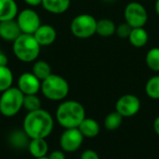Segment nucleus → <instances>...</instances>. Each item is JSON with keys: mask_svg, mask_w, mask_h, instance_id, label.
Wrapping results in <instances>:
<instances>
[{"mask_svg": "<svg viewBox=\"0 0 159 159\" xmlns=\"http://www.w3.org/2000/svg\"><path fill=\"white\" fill-rule=\"evenodd\" d=\"M54 121L46 110L29 112L23 119V131L29 139H46L53 130Z\"/></svg>", "mask_w": 159, "mask_h": 159, "instance_id": "obj_1", "label": "nucleus"}, {"mask_svg": "<svg viewBox=\"0 0 159 159\" xmlns=\"http://www.w3.org/2000/svg\"><path fill=\"white\" fill-rule=\"evenodd\" d=\"M86 117L84 106L76 101L62 102L57 108L56 119L64 129L78 128L80 123Z\"/></svg>", "mask_w": 159, "mask_h": 159, "instance_id": "obj_2", "label": "nucleus"}, {"mask_svg": "<svg viewBox=\"0 0 159 159\" xmlns=\"http://www.w3.org/2000/svg\"><path fill=\"white\" fill-rule=\"evenodd\" d=\"M40 45L34 34H21L13 42V52L16 58L22 62L34 61L40 53Z\"/></svg>", "mask_w": 159, "mask_h": 159, "instance_id": "obj_3", "label": "nucleus"}, {"mask_svg": "<svg viewBox=\"0 0 159 159\" xmlns=\"http://www.w3.org/2000/svg\"><path fill=\"white\" fill-rule=\"evenodd\" d=\"M40 90L50 101H61L67 97L70 87L65 78L59 75L51 74L41 82Z\"/></svg>", "mask_w": 159, "mask_h": 159, "instance_id": "obj_4", "label": "nucleus"}, {"mask_svg": "<svg viewBox=\"0 0 159 159\" xmlns=\"http://www.w3.org/2000/svg\"><path fill=\"white\" fill-rule=\"evenodd\" d=\"M24 94L18 89L11 87L2 92L0 96V113L6 117L16 116L23 105Z\"/></svg>", "mask_w": 159, "mask_h": 159, "instance_id": "obj_5", "label": "nucleus"}, {"mask_svg": "<svg viewBox=\"0 0 159 159\" xmlns=\"http://www.w3.org/2000/svg\"><path fill=\"white\" fill-rule=\"evenodd\" d=\"M97 20L90 14L83 13L75 17L71 22L72 34L80 39H87L96 34Z\"/></svg>", "mask_w": 159, "mask_h": 159, "instance_id": "obj_6", "label": "nucleus"}, {"mask_svg": "<svg viewBox=\"0 0 159 159\" xmlns=\"http://www.w3.org/2000/svg\"><path fill=\"white\" fill-rule=\"evenodd\" d=\"M125 22L131 28L144 27L148 20V13L145 7L139 2H129L124 10Z\"/></svg>", "mask_w": 159, "mask_h": 159, "instance_id": "obj_7", "label": "nucleus"}, {"mask_svg": "<svg viewBox=\"0 0 159 159\" xmlns=\"http://www.w3.org/2000/svg\"><path fill=\"white\" fill-rule=\"evenodd\" d=\"M17 22L22 34H34L41 25V20L38 13L31 8H26L18 13Z\"/></svg>", "mask_w": 159, "mask_h": 159, "instance_id": "obj_8", "label": "nucleus"}, {"mask_svg": "<svg viewBox=\"0 0 159 159\" xmlns=\"http://www.w3.org/2000/svg\"><path fill=\"white\" fill-rule=\"evenodd\" d=\"M84 141V136L77 128L65 129L60 138V145L63 152L74 153L77 151Z\"/></svg>", "mask_w": 159, "mask_h": 159, "instance_id": "obj_9", "label": "nucleus"}, {"mask_svg": "<svg viewBox=\"0 0 159 159\" xmlns=\"http://www.w3.org/2000/svg\"><path fill=\"white\" fill-rule=\"evenodd\" d=\"M141 109L140 99L133 94L121 96L116 103V111L123 117H131L139 113Z\"/></svg>", "mask_w": 159, "mask_h": 159, "instance_id": "obj_10", "label": "nucleus"}, {"mask_svg": "<svg viewBox=\"0 0 159 159\" xmlns=\"http://www.w3.org/2000/svg\"><path fill=\"white\" fill-rule=\"evenodd\" d=\"M24 95L36 94L41 89V81L33 73H23L18 79L17 87Z\"/></svg>", "mask_w": 159, "mask_h": 159, "instance_id": "obj_11", "label": "nucleus"}, {"mask_svg": "<svg viewBox=\"0 0 159 159\" xmlns=\"http://www.w3.org/2000/svg\"><path fill=\"white\" fill-rule=\"evenodd\" d=\"M34 38L40 46H49L54 43L57 38L55 28L48 24H41L34 34Z\"/></svg>", "mask_w": 159, "mask_h": 159, "instance_id": "obj_12", "label": "nucleus"}, {"mask_svg": "<svg viewBox=\"0 0 159 159\" xmlns=\"http://www.w3.org/2000/svg\"><path fill=\"white\" fill-rule=\"evenodd\" d=\"M21 34L17 20H10L0 21V37L2 39L14 42Z\"/></svg>", "mask_w": 159, "mask_h": 159, "instance_id": "obj_13", "label": "nucleus"}, {"mask_svg": "<svg viewBox=\"0 0 159 159\" xmlns=\"http://www.w3.org/2000/svg\"><path fill=\"white\" fill-rule=\"evenodd\" d=\"M18 16V6L15 0H0V21L15 20Z\"/></svg>", "mask_w": 159, "mask_h": 159, "instance_id": "obj_14", "label": "nucleus"}, {"mask_svg": "<svg viewBox=\"0 0 159 159\" xmlns=\"http://www.w3.org/2000/svg\"><path fill=\"white\" fill-rule=\"evenodd\" d=\"M84 138H95L99 135L101 128L99 123L93 118L85 117L77 128Z\"/></svg>", "mask_w": 159, "mask_h": 159, "instance_id": "obj_15", "label": "nucleus"}, {"mask_svg": "<svg viewBox=\"0 0 159 159\" xmlns=\"http://www.w3.org/2000/svg\"><path fill=\"white\" fill-rule=\"evenodd\" d=\"M28 150L34 158L47 157L48 145L46 139H30Z\"/></svg>", "mask_w": 159, "mask_h": 159, "instance_id": "obj_16", "label": "nucleus"}, {"mask_svg": "<svg viewBox=\"0 0 159 159\" xmlns=\"http://www.w3.org/2000/svg\"><path fill=\"white\" fill-rule=\"evenodd\" d=\"M43 7L53 14H61L68 10L71 0H42Z\"/></svg>", "mask_w": 159, "mask_h": 159, "instance_id": "obj_17", "label": "nucleus"}, {"mask_svg": "<svg viewBox=\"0 0 159 159\" xmlns=\"http://www.w3.org/2000/svg\"><path fill=\"white\" fill-rule=\"evenodd\" d=\"M130 44L135 48H143L144 47L149 39V35L144 27L141 28H132L130 34L128 38Z\"/></svg>", "mask_w": 159, "mask_h": 159, "instance_id": "obj_18", "label": "nucleus"}, {"mask_svg": "<svg viewBox=\"0 0 159 159\" xmlns=\"http://www.w3.org/2000/svg\"><path fill=\"white\" fill-rule=\"evenodd\" d=\"M116 26L110 19H101L97 20L96 34L102 37H109L116 34Z\"/></svg>", "mask_w": 159, "mask_h": 159, "instance_id": "obj_19", "label": "nucleus"}, {"mask_svg": "<svg viewBox=\"0 0 159 159\" xmlns=\"http://www.w3.org/2000/svg\"><path fill=\"white\" fill-rule=\"evenodd\" d=\"M32 73L42 82L45 80L47 77H48L52 72H51V67L49 63H48L45 61H37L34 62L33 66Z\"/></svg>", "mask_w": 159, "mask_h": 159, "instance_id": "obj_20", "label": "nucleus"}, {"mask_svg": "<svg viewBox=\"0 0 159 159\" xmlns=\"http://www.w3.org/2000/svg\"><path fill=\"white\" fill-rule=\"evenodd\" d=\"M123 118L124 117L119 113H117L116 111L108 114L106 116V117L104 118V122H103L105 129L110 130V131L116 130L122 125Z\"/></svg>", "mask_w": 159, "mask_h": 159, "instance_id": "obj_21", "label": "nucleus"}, {"mask_svg": "<svg viewBox=\"0 0 159 159\" xmlns=\"http://www.w3.org/2000/svg\"><path fill=\"white\" fill-rule=\"evenodd\" d=\"M13 74L7 66H0V92H3L12 87Z\"/></svg>", "mask_w": 159, "mask_h": 159, "instance_id": "obj_22", "label": "nucleus"}, {"mask_svg": "<svg viewBox=\"0 0 159 159\" xmlns=\"http://www.w3.org/2000/svg\"><path fill=\"white\" fill-rule=\"evenodd\" d=\"M146 65L154 72H159V48H152L148 50L145 57Z\"/></svg>", "mask_w": 159, "mask_h": 159, "instance_id": "obj_23", "label": "nucleus"}, {"mask_svg": "<svg viewBox=\"0 0 159 159\" xmlns=\"http://www.w3.org/2000/svg\"><path fill=\"white\" fill-rule=\"evenodd\" d=\"M147 96L153 100H159V75H154L148 79L145 85Z\"/></svg>", "mask_w": 159, "mask_h": 159, "instance_id": "obj_24", "label": "nucleus"}, {"mask_svg": "<svg viewBox=\"0 0 159 159\" xmlns=\"http://www.w3.org/2000/svg\"><path fill=\"white\" fill-rule=\"evenodd\" d=\"M22 107L29 113L41 109V101L36 96V94L33 95H24L23 98V105Z\"/></svg>", "mask_w": 159, "mask_h": 159, "instance_id": "obj_25", "label": "nucleus"}, {"mask_svg": "<svg viewBox=\"0 0 159 159\" xmlns=\"http://www.w3.org/2000/svg\"><path fill=\"white\" fill-rule=\"evenodd\" d=\"M131 30H132V28L127 22H124L116 27V34L120 38H129Z\"/></svg>", "mask_w": 159, "mask_h": 159, "instance_id": "obj_26", "label": "nucleus"}, {"mask_svg": "<svg viewBox=\"0 0 159 159\" xmlns=\"http://www.w3.org/2000/svg\"><path fill=\"white\" fill-rule=\"evenodd\" d=\"M80 159H100V157L94 150L88 149L81 154Z\"/></svg>", "mask_w": 159, "mask_h": 159, "instance_id": "obj_27", "label": "nucleus"}, {"mask_svg": "<svg viewBox=\"0 0 159 159\" xmlns=\"http://www.w3.org/2000/svg\"><path fill=\"white\" fill-rule=\"evenodd\" d=\"M49 159H66L65 154L62 150H55L51 152L48 156Z\"/></svg>", "mask_w": 159, "mask_h": 159, "instance_id": "obj_28", "label": "nucleus"}, {"mask_svg": "<svg viewBox=\"0 0 159 159\" xmlns=\"http://www.w3.org/2000/svg\"><path fill=\"white\" fill-rule=\"evenodd\" d=\"M8 62L7 55L0 50V66H7Z\"/></svg>", "mask_w": 159, "mask_h": 159, "instance_id": "obj_29", "label": "nucleus"}, {"mask_svg": "<svg viewBox=\"0 0 159 159\" xmlns=\"http://www.w3.org/2000/svg\"><path fill=\"white\" fill-rule=\"evenodd\" d=\"M27 5L32 6V7H35L38 6L40 4H42V0H23Z\"/></svg>", "mask_w": 159, "mask_h": 159, "instance_id": "obj_30", "label": "nucleus"}, {"mask_svg": "<svg viewBox=\"0 0 159 159\" xmlns=\"http://www.w3.org/2000/svg\"><path fill=\"white\" fill-rule=\"evenodd\" d=\"M154 129H155L156 133L159 136V116L154 121Z\"/></svg>", "mask_w": 159, "mask_h": 159, "instance_id": "obj_31", "label": "nucleus"}, {"mask_svg": "<svg viewBox=\"0 0 159 159\" xmlns=\"http://www.w3.org/2000/svg\"><path fill=\"white\" fill-rule=\"evenodd\" d=\"M155 9L157 14L159 16V0H156V4H155Z\"/></svg>", "mask_w": 159, "mask_h": 159, "instance_id": "obj_32", "label": "nucleus"}, {"mask_svg": "<svg viewBox=\"0 0 159 159\" xmlns=\"http://www.w3.org/2000/svg\"><path fill=\"white\" fill-rule=\"evenodd\" d=\"M34 159H49L48 157H39V158H34Z\"/></svg>", "mask_w": 159, "mask_h": 159, "instance_id": "obj_33", "label": "nucleus"}]
</instances>
